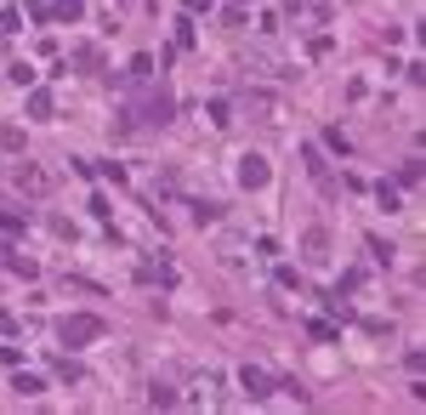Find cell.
<instances>
[{
	"instance_id": "6da1fadb",
	"label": "cell",
	"mask_w": 426,
	"mask_h": 415,
	"mask_svg": "<svg viewBox=\"0 0 426 415\" xmlns=\"http://www.w3.org/2000/svg\"><path fill=\"white\" fill-rule=\"evenodd\" d=\"M91 336H103V319H85V313H80V319H63V342H68V347L91 342Z\"/></svg>"
},
{
	"instance_id": "7a4b0ae2",
	"label": "cell",
	"mask_w": 426,
	"mask_h": 415,
	"mask_svg": "<svg viewBox=\"0 0 426 415\" xmlns=\"http://www.w3.org/2000/svg\"><path fill=\"white\" fill-rule=\"evenodd\" d=\"M29 114H34V119H52V97L34 92V97H29Z\"/></svg>"
},
{
	"instance_id": "3957f363",
	"label": "cell",
	"mask_w": 426,
	"mask_h": 415,
	"mask_svg": "<svg viewBox=\"0 0 426 415\" xmlns=\"http://www.w3.org/2000/svg\"><path fill=\"white\" fill-rule=\"evenodd\" d=\"M244 182H250V188L267 182V159H250V165H244Z\"/></svg>"
},
{
	"instance_id": "277c9868",
	"label": "cell",
	"mask_w": 426,
	"mask_h": 415,
	"mask_svg": "<svg viewBox=\"0 0 426 415\" xmlns=\"http://www.w3.org/2000/svg\"><path fill=\"white\" fill-rule=\"evenodd\" d=\"M244 387H250V393H256V398H262V393H267V387H273V381H267V376H262V370H244Z\"/></svg>"
},
{
	"instance_id": "5b68a950",
	"label": "cell",
	"mask_w": 426,
	"mask_h": 415,
	"mask_svg": "<svg viewBox=\"0 0 426 415\" xmlns=\"http://www.w3.org/2000/svg\"><path fill=\"white\" fill-rule=\"evenodd\" d=\"M17 188H29V194H40V188H46V177H40V171H17Z\"/></svg>"
},
{
	"instance_id": "8992f818",
	"label": "cell",
	"mask_w": 426,
	"mask_h": 415,
	"mask_svg": "<svg viewBox=\"0 0 426 415\" xmlns=\"http://www.w3.org/2000/svg\"><path fill=\"white\" fill-rule=\"evenodd\" d=\"M57 17H68V23H80V0H57Z\"/></svg>"
}]
</instances>
